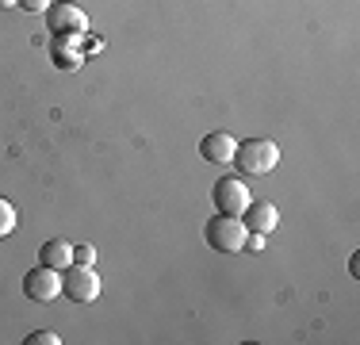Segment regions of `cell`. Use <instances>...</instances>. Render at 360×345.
Here are the masks:
<instances>
[{"mask_svg": "<svg viewBox=\"0 0 360 345\" xmlns=\"http://www.w3.org/2000/svg\"><path fill=\"white\" fill-rule=\"evenodd\" d=\"M234 165L242 169V177H264L280 165V146L272 138H245L234 150Z\"/></svg>", "mask_w": 360, "mask_h": 345, "instance_id": "6da1fadb", "label": "cell"}, {"mask_svg": "<svg viewBox=\"0 0 360 345\" xmlns=\"http://www.w3.org/2000/svg\"><path fill=\"white\" fill-rule=\"evenodd\" d=\"M245 222L242 215H215V219H207V227H203V238H207L211 249H219V253H242L245 249Z\"/></svg>", "mask_w": 360, "mask_h": 345, "instance_id": "7a4b0ae2", "label": "cell"}, {"mask_svg": "<svg viewBox=\"0 0 360 345\" xmlns=\"http://www.w3.org/2000/svg\"><path fill=\"white\" fill-rule=\"evenodd\" d=\"M62 296L77 307H89L100 299V276H96V265H70L62 272Z\"/></svg>", "mask_w": 360, "mask_h": 345, "instance_id": "3957f363", "label": "cell"}, {"mask_svg": "<svg viewBox=\"0 0 360 345\" xmlns=\"http://www.w3.org/2000/svg\"><path fill=\"white\" fill-rule=\"evenodd\" d=\"M42 15H46V31H54L58 39H84V34H89V15L77 4H70V0L50 4Z\"/></svg>", "mask_w": 360, "mask_h": 345, "instance_id": "277c9868", "label": "cell"}, {"mask_svg": "<svg viewBox=\"0 0 360 345\" xmlns=\"http://www.w3.org/2000/svg\"><path fill=\"white\" fill-rule=\"evenodd\" d=\"M211 203H215V211H222V215H242L245 207L253 203L245 177H222V180H215V188H211Z\"/></svg>", "mask_w": 360, "mask_h": 345, "instance_id": "5b68a950", "label": "cell"}, {"mask_svg": "<svg viewBox=\"0 0 360 345\" xmlns=\"http://www.w3.org/2000/svg\"><path fill=\"white\" fill-rule=\"evenodd\" d=\"M23 296L35 299V303H54L62 296V272L46 269V265H35V269L23 276Z\"/></svg>", "mask_w": 360, "mask_h": 345, "instance_id": "8992f818", "label": "cell"}, {"mask_svg": "<svg viewBox=\"0 0 360 345\" xmlns=\"http://www.w3.org/2000/svg\"><path fill=\"white\" fill-rule=\"evenodd\" d=\"M234 150H238V138L226 134V131H211V134H203V142H200V158L211 161V165H230V161H234Z\"/></svg>", "mask_w": 360, "mask_h": 345, "instance_id": "52a82bcc", "label": "cell"}, {"mask_svg": "<svg viewBox=\"0 0 360 345\" xmlns=\"http://www.w3.org/2000/svg\"><path fill=\"white\" fill-rule=\"evenodd\" d=\"M242 215H245L242 219L245 230H253V234H272V230L280 227V211L272 203H250Z\"/></svg>", "mask_w": 360, "mask_h": 345, "instance_id": "ba28073f", "label": "cell"}, {"mask_svg": "<svg viewBox=\"0 0 360 345\" xmlns=\"http://www.w3.org/2000/svg\"><path fill=\"white\" fill-rule=\"evenodd\" d=\"M39 265L65 272V269L73 265V246H70L65 238H50V242H42V246H39Z\"/></svg>", "mask_w": 360, "mask_h": 345, "instance_id": "9c48e42d", "label": "cell"}, {"mask_svg": "<svg viewBox=\"0 0 360 345\" xmlns=\"http://www.w3.org/2000/svg\"><path fill=\"white\" fill-rule=\"evenodd\" d=\"M15 222H20V215H15L12 200H4V196H0V242H4V238L15 230Z\"/></svg>", "mask_w": 360, "mask_h": 345, "instance_id": "30bf717a", "label": "cell"}, {"mask_svg": "<svg viewBox=\"0 0 360 345\" xmlns=\"http://www.w3.org/2000/svg\"><path fill=\"white\" fill-rule=\"evenodd\" d=\"M73 265H96V246H92V242L73 246Z\"/></svg>", "mask_w": 360, "mask_h": 345, "instance_id": "8fae6325", "label": "cell"}, {"mask_svg": "<svg viewBox=\"0 0 360 345\" xmlns=\"http://www.w3.org/2000/svg\"><path fill=\"white\" fill-rule=\"evenodd\" d=\"M62 338H58L54 330H35L31 338H23V345H58Z\"/></svg>", "mask_w": 360, "mask_h": 345, "instance_id": "7c38bea8", "label": "cell"}, {"mask_svg": "<svg viewBox=\"0 0 360 345\" xmlns=\"http://www.w3.org/2000/svg\"><path fill=\"white\" fill-rule=\"evenodd\" d=\"M54 65L58 69H77V65H81V54H62V50H54Z\"/></svg>", "mask_w": 360, "mask_h": 345, "instance_id": "4fadbf2b", "label": "cell"}, {"mask_svg": "<svg viewBox=\"0 0 360 345\" xmlns=\"http://www.w3.org/2000/svg\"><path fill=\"white\" fill-rule=\"evenodd\" d=\"M50 4H54V0H20L15 8H23V12H46Z\"/></svg>", "mask_w": 360, "mask_h": 345, "instance_id": "5bb4252c", "label": "cell"}, {"mask_svg": "<svg viewBox=\"0 0 360 345\" xmlns=\"http://www.w3.org/2000/svg\"><path fill=\"white\" fill-rule=\"evenodd\" d=\"M15 4H20V0H0V8H15Z\"/></svg>", "mask_w": 360, "mask_h": 345, "instance_id": "9a60e30c", "label": "cell"}]
</instances>
